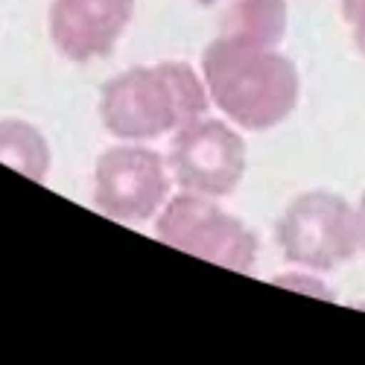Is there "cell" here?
Wrapping results in <instances>:
<instances>
[{"label": "cell", "instance_id": "6da1fadb", "mask_svg": "<svg viewBox=\"0 0 365 365\" xmlns=\"http://www.w3.org/2000/svg\"><path fill=\"white\" fill-rule=\"evenodd\" d=\"M202 76L210 103L249 132L281 126L301 94L298 68L287 53L225 33L205 47Z\"/></svg>", "mask_w": 365, "mask_h": 365}, {"label": "cell", "instance_id": "7a4b0ae2", "mask_svg": "<svg viewBox=\"0 0 365 365\" xmlns=\"http://www.w3.org/2000/svg\"><path fill=\"white\" fill-rule=\"evenodd\" d=\"M210 94L187 62L138 65L111 76L100 91V120L117 140H155L205 117Z\"/></svg>", "mask_w": 365, "mask_h": 365}, {"label": "cell", "instance_id": "3957f363", "mask_svg": "<svg viewBox=\"0 0 365 365\" xmlns=\"http://www.w3.org/2000/svg\"><path fill=\"white\" fill-rule=\"evenodd\" d=\"M155 237L199 260L249 275L257 263V234L214 196L178 190L155 217Z\"/></svg>", "mask_w": 365, "mask_h": 365}, {"label": "cell", "instance_id": "277c9868", "mask_svg": "<svg viewBox=\"0 0 365 365\" xmlns=\"http://www.w3.org/2000/svg\"><path fill=\"white\" fill-rule=\"evenodd\" d=\"M275 242L284 260L330 272L354 260L359 249L356 207L333 190H307L295 196L275 222Z\"/></svg>", "mask_w": 365, "mask_h": 365}, {"label": "cell", "instance_id": "5b68a950", "mask_svg": "<svg viewBox=\"0 0 365 365\" xmlns=\"http://www.w3.org/2000/svg\"><path fill=\"white\" fill-rule=\"evenodd\" d=\"M173 185L161 152L126 140L106 149L94 164V207L114 222L138 225L161 214Z\"/></svg>", "mask_w": 365, "mask_h": 365}, {"label": "cell", "instance_id": "8992f818", "mask_svg": "<svg viewBox=\"0 0 365 365\" xmlns=\"http://www.w3.org/2000/svg\"><path fill=\"white\" fill-rule=\"evenodd\" d=\"M167 164L178 190L222 199L246 175V143L231 123L205 114L173 135Z\"/></svg>", "mask_w": 365, "mask_h": 365}, {"label": "cell", "instance_id": "52a82bcc", "mask_svg": "<svg viewBox=\"0 0 365 365\" xmlns=\"http://www.w3.org/2000/svg\"><path fill=\"white\" fill-rule=\"evenodd\" d=\"M135 0H53L47 29L53 47L71 62L106 58L126 36Z\"/></svg>", "mask_w": 365, "mask_h": 365}, {"label": "cell", "instance_id": "ba28073f", "mask_svg": "<svg viewBox=\"0 0 365 365\" xmlns=\"http://www.w3.org/2000/svg\"><path fill=\"white\" fill-rule=\"evenodd\" d=\"M0 164L12 167L36 185H44L53 170V152L47 138L21 117L0 120Z\"/></svg>", "mask_w": 365, "mask_h": 365}, {"label": "cell", "instance_id": "9c48e42d", "mask_svg": "<svg viewBox=\"0 0 365 365\" xmlns=\"http://www.w3.org/2000/svg\"><path fill=\"white\" fill-rule=\"evenodd\" d=\"M287 0H234L225 18V36H237L266 47H281L287 36Z\"/></svg>", "mask_w": 365, "mask_h": 365}, {"label": "cell", "instance_id": "30bf717a", "mask_svg": "<svg viewBox=\"0 0 365 365\" xmlns=\"http://www.w3.org/2000/svg\"><path fill=\"white\" fill-rule=\"evenodd\" d=\"M272 284L284 287V289H295L301 295H313V298L333 301V292L327 289V284L313 275V269H304V266H301V272H284V275H275V278H272Z\"/></svg>", "mask_w": 365, "mask_h": 365}, {"label": "cell", "instance_id": "8fae6325", "mask_svg": "<svg viewBox=\"0 0 365 365\" xmlns=\"http://www.w3.org/2000/svg\"><path fill=\"white\" fill-rule=\"evenodd\" d=\"M342 18L351 29L356 53L365 58V0H342Z\"/></svg>", "mask_w": 365, "mask_h": 365}, {"label": "cell", "instance_id": "7c38bea8", "mask_svg": "<svg viewBox=\"0 0 365 365\" xmlns=\"http://www.w3.org/2000/svg\"><path fill=\"white\" fill-rule=\"evenodd\" d=\"M356 234H359V249L365 252V193L356 202Z\"/></svg>", "mask_w": 365, "mask_h": 365}]
</instances>
